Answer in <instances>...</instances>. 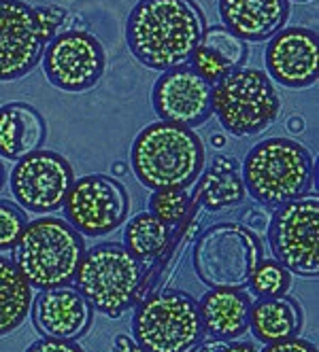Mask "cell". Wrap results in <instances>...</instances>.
Masks as SVG:
<instances>
[{"label": "cell", "instance_id": "18", "mask_svg": "<svg viewBox=\"0 0 319 352\" xmlns=\"http://www.w3.org/2000/svg\"><path fill=\"white\" fill-rule=\"evenodd\" d=\"M249 58V45L236 38L230 30H226L222 23L219 26H211L205 30L203 41L194 49L189 58L192 70L196 74L215 85L224 77L232 74L234 70L243 68Z\"/></svg>", "mask_w": 319, "mask_h": 352}, {"label": "cell", "instance_id": "8", "mask_svg": "<svg viewBox=\"0 0 319 352\" xmlns=\"http://www.w3.org/2000/svg\"><path fill=\"white\" fill-rule=\"evenodd\" d=\"M264 259L260 236L243 223H213L198 234L192 248V267L205 287L243 291L249 287L251 272Z\"/></svg>", "mask_w": 319, "mask_h": 352}, {"label": "cell", "instance_id": "20", "mask_svg": "<svg viewBox=\"0 0 319 352\" xmlns=\"http://www.w3.org/2000/svg\"><path fill=\"white\" fill-rule=\"evenodd\" d=\"M251 299L243 291L209 289L198 301L205 333L213 340L232 342L249 331Z\"/></svg>", "mask_w": 319, "mask_h": 352}, {"label": "cell", "instance_id": "28", "mask_svg": "<svg viewBox=\"0 0 319 352\" xmlns=\"http://www.w3.org/2000/svg\"><path fill=\"white\" fill-rule=\"evenodd\" d=\"M23 352H85L77 342L54 340V338H41L32 342Z\"/></svg>", "mask_w": 319, "mask_h": 352}, {"label": "cell", "instance_id": "22", "mask_svg": "<svg viewBox=\"0 0 319 352\" xmlns=\"http://www.w3.org/2000/svg\"><path fill=\"white\" fill-rule=\"evenodd\" d=\"M32 299V287L9 257L0 255V338L21 329L30 316Z\"/></svg>", "mask_w": 319, "mask_h": 352}, {"label": "cell", "instance_id": "5", "mask_svg": "<svg viewBox=\"0 0 319 352\" xmlns=\"http://www.w3.org/2000/svg\"><path fill=\"white\" fill-rule=\"evenodd\" d=\"M66 17L68 11L60 5L0 0V83L26 79Z\"/></svg>", "mask_w": 319, "mask_h": 352}, {"label": "cell", "instance_id": "14", "mask_svg": "<svg viewBox=\"0 0 319 352\" xmlns=\"http://www.w3.org/2000/svg\"><path fill=\"white\" fill-rule=\"evenodd\" d=\"M213 85L187 64L164 70L152 87V107L160 121L196 128L211 119Z\"/></svg>", "mask_w": 319, "mask_h": 352}, {"label": "cell", "instance_id": "34", "mask_svg": "<svg viewBox=\"0 0 319 352\" xmlns=\"http://www.w3.org/2000/svg\"><path fill=\"white\" fill-rule=\"evenodd\" d=\"M287 132H291V134H302L305 130H307V123H305V119L300 117V115H291L289 119H287Z\"/></svg>", "mask_w": 319, "mask_h": 352}, {"label": "cell", "instance_id": "29", "mask_svg": "<svg viewBox=\"0 0 319 352\" xmlns=\"http://www.w3.org/2000/svg\"><path fill=\"white\" fill-rule=\"evenodd\" d=\"M262 352H317V346L309 340L302 338H289L283 342H275V344H266L262 348Z\"/></svg>", "mask_w": 319, "mask_h": 352}, {"label": "cell", "instance_id": "11", "mask_svg": "<svg viewBox=\"0 0 319 352\" xmlns=\"http://www.w3.org/2000/svg\"><path fill=\"white\" fill-rule=\"evenodd\" d=\"M66 221L83 238H103L119 230L130 214L126 185L109 174H85L64 199Z\"/></svg>", "mask_w": 319, "mask_h": 352}, {"label": "cell", "instance_id": "35", "mask_svg": "<svg viewBox=\"0 0 319 352\" xmlns=\"http://www.w3.org/2000/svg\"><path fill=\"white\" fill-rule=\"evenodd\" d=\"M226 346V342H222V340H209V342H203L200 346H198V352H222V348Z\"/></svg>", "mask_w": 319, "mask_h": 352}, {"label": "cell", "instance_id": "17", "mask_svg": "<svg viewBox=\"0 0 319 352\" xmlns=\"http://www.w3.org/2000/svg\"><path fill=\"white\" fill-rule=\"evenodd\" d=\"M219 21L245 43L271 41L289 21V0H219Z\"/></svg>", "mask_w": 319, "mask_h": 352}, {"label": "cell", "instance_id": "38", "mask_svg": "<svg viewBox=\"0 0 319 352\" xmlns=\"http://www.w3.org/2000/svg\"><path fill=\"white\" fill-rule=\"evenodd\" d=\"M5 183H7V168H5L3 160H0V191L5 189Z\"/></svg>", "mask_w": 319, "mask_h": 352}, {"label": "cell", "instance_id": "21", "mask_svg": "<svg viewBox=\"0 0 319 352\" xmlns=\"http://www.w3.org/2000/svg\"><path fill=\"white\" fill-rule=\"evenodd\" d=\"M302 308L294 297H258L249 308V331L260 344L296 338L302 331Z\"/></svg>", "mask_w": 319, "mask_h": 352}, {"label": "cell", "instance_id": "4", "mask_svg": "<svg viewBox=\"0 0 319 352\" xmlns=\"http://www.w3.org/2000/svg\"><path fill=\"white\" fill-rule=\"evenodd\" d=\"M83 255V236L66 219L54 214L28 221L11 248V261L37 291L70 285Z\"/></svg>", "mask_w": 319, "mask_h": 352}, {"label": "cell", "instance_id": "2", "mask_svg": "<svg viewBox=\"0 0 319 352\" xmlns=\"http://www.w3.org/2000/svg\"><path fill=\"white\" fill-rule=\"evenodd\" d=\"M207 151L192 128L154 121L130 144V168L136 181L150 191L187 189L205 170Z\"/></svg>", "mask_w": 319, "mask_h": 352}, {"label": "cell", "instance_id": "9", "mask_svg": "<svg viewBox=\"0 0 319 352\" xmlns=\"http://www.w3.org/2000/svg\"><path fill=\"white\" fill-rule=\"evenodd\" d=\"M211 107L228 134L249 138L277 121L281 98L264 70L243 66L213 85Z\"/></svg>", "mask_w": 319, "mask_h": 352}, {"label": "cell", "instance_id": "19", "mask_svg": "<svg viewBox=\"0 0 319 352\" xmlns=\"http://www.w3.org/2000/svg\"><path fill=\"white\" fill-rule=\"evenodd\" d=\"M47 138L45 117L28 102L0 107V160L17 162L43 148Z\"/></svg>", "mask_w": 319, "mask_h": 352}, {"label": "cell", "instance_id": "3", "mask_svg": "<svg viewBox=\"0 0 319 352\" xmlns=\"http://www.w3.org/2000/svg\"><path fill=\"white\" fill-rule=\"evenodd\" d=\"M240 179L247 195L258 204L277 208L311 193L317 181V162L302 142L273 136L247 151Z\"/></svg>", "mask_w": 319, "mask_h": 352}, {"label": "cell", "instance_id": "12", "mask_svg": "<svg viewBox=\"0 0 319 352\" xmlns=\"http://www.w3.org/2000/svg\"><path fill=\"white\" fill-rule=\"evenodd\" d=\"M13 202L32 214H54L64 206V199L75 183L70 162L52 148H39L34 153L13 162L7 176Z\"/></svg>", "mask_w": 319, "mask_h": 352}, {"label": "cell", "instance_id": "10", "mask_svg": "<svg viewBox=\"0 0 319 352\" xmlns=\"http://www.w3.org/2000/svg\"><path fill=\"white\" fill-rule=\"evenodd\" d=\"M273 259L300 278L319 276V197L307 193L275 208L268 221Z\"/></svg>", "mask_w": 319, "mask_h": 352}, {"label": "cell", "instance_id": "13", "mask_svg": "<svg viewBox=\"0 0 319 352\" xmlns=\"http://www.w3.org/2000/svg\"><path fill=\"white\" fill-rule=\"evenodd\" d=\"M41 64L49 85L66 94H85L105 77L107 52L88 30H64L49 41Z\"/></svg>", "mask_w": 319, "mask_h": 352}, {"label": "cell", "instance_id": "26", "mask_svg": "<svg viewBox=\"0 0 319 352\" xmlns=\"http://www.w3.org/2000/svg\"><path fill=\"white\" fill-rule=\"evenodd\" d=\"M249 287L258 297H279L291 289V274L275 259H260L251 272Z\"/></svg>", "mask_w": 319, "mask_h": 352}, {"label": "cell", "instance_id": "32", "mask_svg": "<svg viewBox=\"0 0 319 352\" xmlns=\"http://www.w3.org/2000/svg\"><path fill=\"white\" fill-rule=\"evenodd\" d=\"M222 352H258V348L254 346V342H226V346L222 348Z\"/></svg>", "mask_w": 319, "mask_h": 352}, {"label": "cell", "instance_id": "15", "mask_svg": "<svg viewBox=\"0 0 319 352\" xmlns=\"http://www.w3.org/2000/svg\"><path fill=\"white\" fill-rule=\"evenodd\" d=\"M268 79L287 89H307L319 79V38L305 26H285L264 49Z\"/></svg>", "mask_w": 319, "mask_h": 352}, {"label": "cell", "instance_id": "39", "mask_svg": "<svg viewBox=\"0 0 319 352\" xmlns=\"http://www.w3.org/2000/svg\"><path fill=\"white\" fill-rule=\"evenodd\" d=\"M289 3H311V0H289Z\"/></svg>", "mask_w": 319, "mask_h": 352}, {"label": "cell", "instance_id": "24", "mask_svg": "<svg viewBox=\"0 0 319 352\" xmlns=\"http://www.w3.org/2000/svg\"><path fill=\"white\" fill-rule=\"evenodd\" d=\"M170 242V228L150 210L134 214L124 228V244L128 253L143 261L158 259Z\"/></svg>", "mask_w": 319, "mask_h": 352}, {"label": "cell", "instance_id": "6", "mask_svg": "<svg viewBox=\"0 0 319 352\" xmlns=\"http://www.w3.org/2000/svg\"><path fill=\"white\" fill-rule=\"evenodd\" d=\"M145 270L119 242H103L85 248L75 274V289L90 301L94 312L107 318L124 316L138 304Z\"/></svg>", "mask_w": 319, "mask_h": 352}, {"label": "cell", "instance_id": "7", "mask_svg": "<svg viewBox=\"0 0 319 352\" xmlns=\"http://www.w3.org/2000/svg\"><path fill=\"white\" fill-rule=\"evenodd\" d=\"M130 324L143 352H196L207 336L198 299L179 289L154 291L141 299Z\"/></svg>", "mask_w": 319, "mask_h": 352}, {"label": "cell", "instance_id": "37", "mask_svg": "<svg viewBox=\"0 0 319 352\" xmlns=\"http://www.w3.org/2000/svg\"><path fill=\"white\" fill-rule=\"evenodd\" d=\"M111 172H113V176H124V174L128 172V164H124V162H115V164L111 166Z\"/></svg>", "mask_w": 319, "mask_h": 352}, {"label": "cell", "instance_id": "23", "mask_svg": "<svg viewBox=\"0 0 319 352\" xmlns=\"http://www.w3.org/2000/svg\"><path fill=\"white\" fill-rule=\"evenodd\" d=\"M245 197H247V191H245L238 170H215L211 166L203 170L192 193V199H196L198 206L209 212H224L234 208L243 204Z\"/></svg>", "mask_w": 319, "mask_h": 352}, {"label": "cell", "instance_id": "36", "mask_svg": "<svg viewBox=\"0 0 319 352\" xmlns=\"http://www.w3.org/2000/svg\"><path fill=\"white\" fill-rule=\"evenodd\" d=\"M209 142H211L213 148H224V146L228 144V138H226L224 134H219V132H213V134L209 136Z\"/></svg>", "mask_w": 319, "mask_h": 352}, {"label": "cell", "instance_id": "1", "mask_svg": "<svg viewBox=\"0 0 319 352\" xmlns=\"http://www.w3.org/2000/svg\"><path fill=\"white\" fill-rule=\"evenodd\" d=\"M205 30L196 0H138L126 19V45L138 64L164 72L189 62Z\"/></svg>", "mask_w": 319, "mask_h": 352}, {"label": "cell", "instance_id": "33", "mask_svg": "<svg viewBox=\"0 0 319 352\" xmlns=\"http://www.w3.org/2000/svg\"><path fill=\"white\" fill-rule=\"evenodd\" d=\"M211 168H215V170H238V164H236V160H232L228 155H215Z\"/></svg>", "mask_w": 319, "mask_h": 352}, {"label": "cell", "instance_id": "25", "mask_svg": "<svg viewBox=\"0 0 319 352\" xmlns=\"http://www.w3.org/2000/svg\"><path fill=\"white\" fill-rule=\"evenodd\" d=\"M196 204L198 202L192 199V193H187V189H156L147 199L150 212L156 214L162 223H166L168 228L181 225Z\"/></svg>", "mask_w": 319, "mask_h": 352}, {"label": "cell", "instance_id": "31", "mask_svg": "<svg viewBox=\"0 0 319 352\" xmlns=\"http://www.w3.org/2000/svg\"><path fill=\"white\" fill-rule=\"evenodd\" d=\"M113 352H143L141 346L126 333H117L113 338Z\"/></svg>", "mask_w": 319, "mask_h": 352}, {"label": "cell", "instance_id": "30", "mask_svg": "<svg viewBox=\"0 0 319 352\" xmlns=\"http://www.w3.org/2000/svg\"><path fill=\"white\" fill-rule=\"evenodd\" d=\"M268 221H271V214L266 210H247L243 217V225L249 232H254L256 236H260L268 230Z\"/></svg>", "mask_w": 319, "mask_h": 352}, {"label": "cell", "instance_id": "27", "mask_svg": "<svg viewBox=\"0 0 319 352\" xmlns=\"http://www.w3.org/2000/svg\"><path fill=\"white\" fill-rule=\"evenodd\" d=\"M28 225V214L13 199H0V253L11 250Z\"/></svg>", "mask_w": 319, "mask_h": 352}, {"label": "cell", "instance_id": "16", "mask_svg": "<svg viewBox=\"0 0 319 352\" xmlns=\"http://www.w3.org/2000/svg\"><path fill=\"white\" fill-rule=\"evenodd\" d=\"M32 322L43 338L77 342L94 322V308L72 287H56L39 291L32 299Z\"/></svg>", "mask_w": 319, "mask_h": 352}]
</instances>
